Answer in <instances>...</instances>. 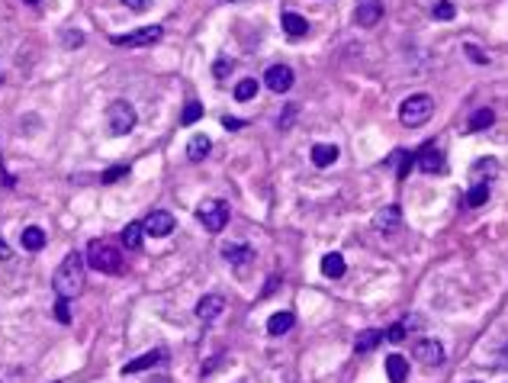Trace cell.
<instances>
[{"label": "cell", "instance_id": "obj_1", "mask_svg": "<svg viewBox=\"0 0 508 383\" xmlns=\"http://www.w3.org/2000/svg\"><path fill=\"white\" fill-rule=\"evenodd\" d=\"M52 290L58 299H71L81 297V290H84V255L81 251H68L62 258V264L55 267L52 274Z\"/></svg>", "mask_w": 508, "mask_h": 383}, {"label": "cell", "instance_id": "obj_2", "mask_svg": "<svg viewBox=\"0 0 508 383\" xmlns=\"http://www.w3.org/2000/svg\"><path fill=\"white\" fill-rule=\"evenodd\" d=\"M87 264L94 267V271H100V274H119L123 251H119V245H110L106 238H94L87 245Z\"/></svg>", "mask_w": 508, "mask_h": 383}, {"label": "cell", "instance_id": "obj_3", "mask_svg": "<svg viewBox=\"0 0 508 383\" xmlns=\"http://www.w3.org/2000/svg\"><path fill=\"white\" fill-rule=\"evenodd\" d=\"M434 113V100L428 94H412L409 100H403V107H399V119H403V126L409 129H418L424 126Z\"/></svg>", "mask_w": 508, "mask_h": 383}, {"label": "cell", "instance_id": "obj_4", "mask_svg": "<svg viewBox=\"0 0 508 383\" xmlns=\"http://www.w3.org/2000/svg\"><path fill=\"white\" fill-rule=\"evenodd\" d=\"M106 129L113 132V136H126L136 129V110L132 103L126 100H113L110 107H106Z\"/></svg>", "mask_w": 508, "mask_h": 383}, {"label": "cell", "instance_id": "obj_5", "mask_svg": "<svg viewBox=\"0 0 508 383\" xmlns=\"http://www.w3.org/2000/svg\"><path fill=\"white\" fill-rule=\"evenodd\" d=\"M196 219L203 223L206 232H223L225 225H229V203L223 200H203L196 206Z\"/></svg>", "mask_w": 508, "mask_h": 383}, {"label": "cell", "instance_id": "obj_6", "mask_svg": "<svg viewBox=\"0 0 508 383\" xmlns=\"http://www.w3.org/2000/svg\"><path fill=\"white\" fill-rule=\"evenodd\" d=\"M415 164L424 171V174H444L447 171V161H444V151L437 149L434 142H428L418 155H415Z\"/></svg>", "mask_w": 508, "mask_h": 383}, {"label": "cell", "instance_id": "obj_7", "mask_svg": "<svg viewBox=\"0 0 508 383\" xmlns=\"http://www.w3.org/2000/svg\"><path fill=\"white\" fill-rule=\"evenodd\" d=\"M161 36H164V29H161V26H142V29L126 32V36H113V42L136 49V45H155Z\"/></svg>", "mask_w": 508, "mask_h": 383}, {"label": "cell", "instance_id": "obj_8", "mask_svg": "<svg viewBox=\"0 0 508 383\" xmlns=\"http://www.w3.org/2000/svg\"><path fill=\"white\" fill-rule=\"evenodd\" d=\"M145 235H151V238H164V235L174 232V216L168 213V210H155V213L145 216Z\"/></svg>", "mask_w": 508, "mask_h": 383}, {"label": "cell", "instance_id": "obj_9", "mask_svg": "<svg viewBox=\"0 0 508 383\" xmlns=\"http://www.w3.org/2000/svg\"><path fill=\"white\" fill-rule=\"evenodd\" d=\"M264 84H267V90H277V94L290 90L293 87V68L290 64H270L264 75Z\"/></svg>", "mask_w": 508, "mask_h": 383}, {"label": "cell", "instance_id": "obj_10", "mask_svg": "<svg viewBox=\"0 0 508 383\" xmlns=\"http://www.w3.org/2000/svg\"><path fill=\"white\" fill-rule=\"evenodd\" d=\"M415 358H418L424 367H437V364L444 361V345L434 338H424L415 345Z\"/></svg>", "mask_w": 508, "mask_h": 383}, {"label": "cell", "instance_id": "obj_11", "mask_svg": "<svg viewBox=\"0 0 508 383\" xmlns=\"http://www.w3.org/2000/svg\"><path fill=\"white\" fill-rule=\"evenodd\" d=\"M380 16H383V3H380V0H360L357 10H354L357 26H377Z\"/></svg>", "mask_w": 508, "mask_h": 383}, {"label": "cell", "instance_id": "obj_12", "mask_svg": "<svg viewBox=\"0 0 508 383\" xmlns=\"http://www.w3.org/2000/svg\"><path fill=\"white\" fill-rule=\"evenodd\" d=\"M223 309H225V299L219 297V293H209V297H203L200 303H196V309H193V312H196V319L212 322L216 316H219V312H223Z\"/></svg>", "mask_w": 508, "mask_h": 383}, {"label": "cell", "instance_id": "obj_13", "mask_svg": "<svg viewBox=\"0 0 508 383\" xmlns=\"http://www.w3.org/2000/svg\"><path fill=\"white\" fill-rule=\"evenodd\" d=\"M338 161V145L335 142H316L312 145V164L316 168H329Z\"/></svg>", "mask_w": 508, "mask_h": 383}, {"label": "cell", "instance_id": "obj_14", "mask_svg": "<svg viewBox=\"0 0 508 383\" xmlns=\"http://www.w3.org/2000/svg\"><path fill=\"white\" fill-rule=\"evenodd\" d=\"M280 23H283V32L290 36V39H303V36L309 32L306 16H299V13H293V10L283 13V16H280Z\"/></svg>", "mask_w": 508, "mask_h": 383}, {"label": "cell", "instance_id": "obj_15", "mask_svg": "<svg viewBox=\"0 0 508 383\" xmlns=\"http://www.w3.org/2000/svg\"><path fill=\"white\" fill-rule=\"evenodd\" d=\"M386 377H390V383L409 380V361H405L403 354H390V358H386Z\"/></svg>", "mask_w": 508, "mask_h": 383}, {"label": "cell", "instance_id": "obj_16", "mask_svg": "<svg viewBox=\"0 0 508 383\" xmlns=\"http://www.w3.org/2000/svg\"><path fill=\"white\" fill-rule=\"evenodd\" d=\"M344 271H348V264H344V255H341V251H329V255L322 258V274L325 277L338 280V277H344Z\"/></svg>", "mask_w": 508, "mask_h": 383}, {"label": "cell", "instance_id": "obj_17", "mask_svg": "<svg viewBox=\"0 0 508 383\" xmlns=\"http://www.w3.org/2000/svg\"><path fill=\"white\" fill-rule=\"evenodd\" d=\"M399 219H403V210H399V206H386V210L377 213L373 225H377L380 232H392V229H399Z\"/></svg>", "mask_w": 508, "mask_h": 383}, {"label": "cell", "instance_id": "obj_18", "mask_svg": "<svg viewBox=\"0 0 508 383\" xmlns=\"http://www.w3.org/2000/svg\"><path fill=\"white\" fill-rule=\"evenodd\" d=\"M158 361H164V351H149L142 354V358H136V361L123 364V373H138V371H149V367H155Z\"/></svg>", "mask_w": 508, "mask_h": 383}, {"label": "cell", "instance_id": "obj_19", "mask_svg": "<svg viewBox=\"0 0 508 383\" xmlns=\"http://www.w3.org/2000/svg\"><path fill=\"white\" fill-rule=\"evenodd\" d=\"M223 258H225V261H232L235 267H244L254 258V251H251V245H225Z\"/></svg>", "mask_w": 508, "mask_h": 383}, {"label": "cell", "instance_id": "obj_20", "mask_svg": "<svg viewBox=\"0 0 508 383\" xmlns=\"http://www.w3.org/2000/svg\"><path fill=\"white\" fill-rule=\"evenodd\" d=\"M20 242H23V248H26V251H39V248L45 245V232L39 229V225H26V229H23V235H20Z\"/></svg>", "mask_w": 508, "mask_h": 383}, {"label": "cell", "instance_id": "obj_21", "mask_svg": "<svg viewBox=\"0 0 508 383\" xmlns=\"http://www.w3.org/2000/svg\"><path fill=\"white\" fill-rule=\"evenodd\" d=\"M383 341V332L380 329H364V332H357V338H354V348L357 351H373L377 345Z\"/></svg>", "mask_w": 508, "mask_h": 383}, {"label": "cell", "instance_id": "obj_22", "mask_svg": "<svg viewBox=\"0 0 508 383\" xmlns=\"http://www.w3.org/2000/svg\"><path fill=\"white\" fill-rule=\"evenodd\" d=\"M293 312H274V316H270V322H267V332H270V335H286V332L293 329Z\"/></svg>", "mask_w": 508, "mask_h": 383}, {"label": "cell", "instance_id": "obj_23", "mask_svg": "<svg viewBox=\"0 0 508 383\" xmlns=\"http://www.w3.org/2000/svg\"><path fill=\"white\" fill-rule=\"evenodd\" d=\"M209 149H212V145H209V138H206V136H193L190 142H187V158H190V161H203L206 155H209Z\"/></svg>", "mask_w": 508, "mask_h": 383}, {"label": "cell", "instance_id": "obj_24", "mask_svg": "<svg viewBox=\"0 0 508 383\" xmlns=\"http://www.w3.org/2000/svg\"><path fill=\"white\" fill-rule=\"evenodd\" d=\"M142 235H145V225L129 223L126 229H123V245H126L129 251H136V248H142Z\"/></svg>", "mask_w": 508, "mask_h": 383}, {"label": "cell", "instance_id": "obj_25", "mask_svg": "<svg viewBox=\"0 0 508 383\" xmlns=\"http://www.w3.org/2000/svg\"><path fill=\"white\" fill-rule=\"evenodd\" d=\"M492 123H496V113H492V110H477L473 116L466 119V129H470V132H483V129H489Z\"/></svg>", "mask_w": 508, "mask_h": 383}, {"label": "cell", "instance_id": "obj_26", "mask_svg": "<svg viewBox=\"0 0 508 383\" xmlns=\"http://www.w3.org/2000/svg\"><path fill=\"white\" fill-rule=\"evenodd\" d=\"M254 94H257V81H254V77H244V81L235 84V100H238V103H248Z\"/></svg>", "mask_w": 508, "mask_h": 383}, {"label": "cell", "instance_id": "obj_27", "mask_svg": "<svg viewBox=\"0 0 508 383\" xmlns=\"http://www.w3.org/2000/svg\"><path fill=\"white\" fill-rule=\"evenodd\" d=\"M200 116H203V103L200 100H190V103L183 107V113H180V126H193Z\"/></svg>", "mask_w": 508, "mask_h": 383}, {"label": "cell", "instance_id": "obj_28", "mask_svg": "<svg viewBox=\"0 0 508 383\" xmlns=\"http://www.w3.org/2000/svg\"><path fill=\"white\" fill-rule=\"evenodd\" d=\"M486 200H489V184H473L470 193H466V203H470V206H483Z\"/></svg>", "mask_w": 508, "mask_h": 383}, {"label": "cell", "instance_id": "obj_29", "mask_svg": "<svg viewBox=\"0 0 508 383\" xmlns=\"http://www.w3.org/2000/svg\"><path fill=\"white\" fill-rule=\"evenodd\" d=\"M454 3H450V0H437V3H434L431 7V16L434 20H454Z\"/></svg>", "mask_w": 508, "mask_h": 383}, {"label": "cell", "instance_id": "obj_30", "mask_svg": "<svg viewBox=\"0 0 508 383\" xmlns=\"http://www.w3.org/2000/svg\"><path fill=\"white\" fill-rule=\"evenodd\" d=\"M126 174H129V164H116V168L106 171L100 181H103V184H113V181H119V177H126Z\"/></svg>", "mask_w": 508, "mask_h": 383}, {"label": "cell", "instance_id": "obj_31", "mask_svg": "<svg viewBox=\"0 0 508 383\" xmlns=\"http://www.w3.org/2000/svg\"><path fill=\"white\" fill-rule=\"evenodd\" d=\"M55 316H58V322H62V325H68V322H71V312H68V299H58V303H55Z\"/></svg>", "mask_w": 508, "mask_h": 383}, {"label": "cell", "instance_id": "obj_32", "mask_svg": "<svg viewBox=\"0 0 508 383\" xmlns=\"http://www.w3.org/2000/svg\"><path fill=\"white\" fill-rule=\"evenodd\" d=\"M405 332H409V329H405L403 322H396V325H392V329L386 332L383 338H386V341H403V338H405Z\"/></svg>", "mask_w": 508, "mask_h": 383}, {"label": "cell", "instance_id": "obj_33", "mask_svg": "<svg viewBox=\"0 0 508 383\" xmlns=\"http://www.w3.org/2000/svg\"><path fill=\"white\" fill-rule=\"evenodd\" d=\"M496 158H486V161H477V174H489V177H492V174H496Z\"/></svg>", "mask_w": 508, "mask_h": 383}, {"label": "cell", "instance_id": "obj_34", "mask_svg": "<svg viewBox=\"0 0 508 383\" xmlns=\"http://www.w3.org/2000/svg\"><path fill=\"white\" fill-rule=\"evenodd\" d=\"M225 71H232V62L219 58V62H216V68H212V75H216V77H225Z\"/></svg>", "mask_w": 508, "mask_h": 383}, {"label": "cell", "instance_id": "obj_35", "mask_svg": "<svg viewBox=\"0 0 508 383\" xmlns=\"http://www.w3.org/2000/svg\"><path fill=\"white\" fill-rule=\"evenodd\" d=\"M84 42V32H64V45L71 49V45H81Z\"/></svg>", "mask_w": 508, "mask_h": 383}, {"label": "cell", "instance_id": "obj_36", "mask_svg": "<svg viewBox=\"0 0 508 383\" xmlns=\"http://www.w3.org/2000/svg\"><path fill=\"white\" fill-rule=\"evenodd\" d=\"M466 55H470L473 62H479V64H489V58H486V55L479 52V49H473V45H466Z\"/></svg>", "mask_w": 508, "mask_h": 383}, {"label": "cell", "instance_id": "obj_37", "mask_svg": "<svg viewBox=\"0 0 508 383\" xmlns=\"http://www.w3.org/2000/svg\"><path fill=\"white\" fill-rule=\"evenodd\" d=\"M293 116H296V107H286V113H283V119H280V126H290V123H293Z\"/></svg>", "mask_w": 508, "mask_h": 383}, {"label": "cell", "instance_id": "obj_38", "mask_svg": "<svg viewBox=\"0 0 508 383\" xmlns=\"http://www.w3.org/2000/svg\"><path fill=\"white\" fill-rule=\"evenodd\" d=\"M123 3H126V7H132V10H142L149 0H123Z\"/></svg>", "mask_w": 508, "mask_h": 383}, {"label": "cell", "instance_id": "obj_39", "mask_svg": "<svg viewBox=\"0 0 508 383\" xmlns=\"http://www.w3.org/2000/svg\"><path fill=\"white\" fill-rule=\"evenodd\" d=\"M223 126H225V129H242V119H229V116H225V119H223Z\"/></svg>", "mask_w": 508, "mask_h": 383}, {"label": "cell", "instance_id": "obj_40", "mask_svg": "<svg viewBox=\"0 0 508 383\" xmlns=\"http://www.w3.org/2000/svg\"><path fill=\"white\" fill-rule=\"evenodd\" d=\"M7 258H10V248H7V242L0 238V261H7Z\"/></svg>", "mask_w": 508, "mask_h": 383}, {"label": "cell", "instance_id": "obj_41", "mask_svg": "<svg viewBox=\"0 0 508 383\" xmlns=\"http://www.w3.org/2000/svg\"><path fill=\"white\" fill-rule=\"evenodd\" d=\"M23 3H39V0H23Z\"/></svg>", "mask_w": 508, "mask_h": 383}, {"label": "cell", "instance_id": "obj_42", "mask_svg": "<svg viewBox=\"0 0 508 383\" xmlns=\"http://www.w3.org/2000/svg\"><path fill=\"white\" fill-rule=\"evenodd\" d=\"M0 81H3V75H0Z\"/></svg>", "mask_w": 508, "mask_h": 383}]
</instances>
